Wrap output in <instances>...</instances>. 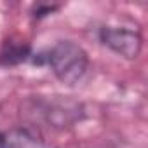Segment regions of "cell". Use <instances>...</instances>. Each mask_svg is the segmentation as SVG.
<instances>
[{"label":"cell","instance_id":"1","mask_svg":"<svg viewBox=\"0 0 148 148\" xmlns=\"http://www.w3.org/2000/svg\"><path fill=\"white\" fill-rule=\"evenodd\" d=\"M25 115L35 124L52 129H68L86 115L84 105L68 96H37L25 103Z\"/></svg>","mask_w":148,"mask_h":148},{"label":"cell","instance_id":"2","mask_svg":"<svg viewBox=\"0 0 148 148\" xmlns=\"http://www.w3.org/2000/svg\"><path fill=\"white\" fill-rule=\"evenodd\" d=\"M44 64L51 68L54 77L68 86H77L89 70V56L79 44L71 40H59L44 52Z\"/></svg>","mask_w":148,"mask_h":148},{"label":"cell","instance_id":"3","mask_svg":"<svg viewBox=\"0 0 148 148\" xmlns=\"http://www.w3.org/2000/svg\"><path fill=\"white\" fill-rule=\"evenodd\" d=\"M99 40L124 59H136L143 49L141 33L125 26H103L99 30Z\"/></svg>","mask_w":148,"mask_h":148},{"label":"cell","instance_id":"4","mask_svg":"<svg viewBox=\"0 0 148 148\" xmlns=\"http://www.w3.org/2000/svg\"><path fill=\"white\" fill-rule=\"evenodd\" d=\"M42 138L30 127H12L0 132V148H42Z\"/></svg>","mask_w":148,"mask_h":148},{"label":"cell","instance_id":"5","mask_svg":"<svg viewBox=\"0 0 148 148\" xmlns=\"http://www.w3.org/2000/svg\"><path fill=\"white\" fill-rule=\"evenodd\" d=\"M32 47L23 40H5L2 51H0V64L4 66H14L25 61H30L32 58Z\"/></svg>","mask_w":148,"mask_h":148},{"label":"cell","instance_id":"6","mask_svg":"<svg viewBox=\"0 0 148 148\" xmlns=\"http://www.w3.org/2000/svg\"><path fill=\"white\" fill-rule=\"evenodd\" d=\"M59 5H44V4H37L33 5V18H45L49 14H52L54 11H58Z\"/></svg>","mask_w":148,"mask_h":148}]
</instances>
